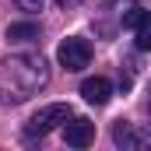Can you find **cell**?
<instances>
[{"label":"cell","mask_w":151,"mask_h":151,"mask_svg":"<svg viewBox=\"0 0 151 151\" xmlns=\"http://www.w3.org/2000/svg\"><path fill=\"white\" fill-rule=\"evenodd\" d=\"M137 148H151V127L137 134Z\"/></svg>","instance_id":"cell-11"},{"label":"cell","mask_w":151,"mask_h":151,"mask_svg":"<svg viewBox=\"0 0 151 151\" xmlns=\"http://www.w3.org/2000/svg\"><path fill=\"white\" fill-rule=\"evenodd\" d=\"M81 95H84V102H91V106H106V102L113 99V84H109L106 77H88V81L81 84Z\"/></svg>","instance_id":"cell-5"},{"label":"cell","mask_w":151,"mask_h":151,"mask_svg":"<svg viewBox=\"0 0 151 151\" xmlns=\"http://www.w3.org/2000/svg\"><path fill=\"white\" fill-rule=\"evenodd\" d=\"M67 119H70V106H63V102L42 106V109L25 123V137H46L49 130H56V127L67 123Z\"/></svg>","instance_id":"cell-2"},{"label":"cell","mask_w":151,"mask_h":151,"mask_svg":"<svg viewBox=\"0 0 151 151\" xmlns=\"http://www.w3.org/2000/svg\"><path fill=\"white\" fill-rule=\"evenodd\" d=\"M42 4H46V0H18L21 11H42Z\"/></svg>","instance_id":"cell-10"},{"label":"cell","mask_w":151,"mask_h":151,"mask_svg":"<svg viewBox=\"0 0 151 151\" xmlns=\"http://www.w3.org/2000/svg\"><path fill=\"white\" fill-rule=\"evenodd\" d=\"M148 109H151V99H148Z\"/></svg>","instance_id":"cell-12"},{"label":"cell","mask_w":151,"mask_h":151,"mask_svg":"<svg viewBox=\"0 0 151 151\" xmlns=\"http://www.w3.org/2000/svg\"><path fill=\"white\" fill-rule=\"evenodd\" d=\"M134 42H137V49H151V11H144L141 18H137V25H134Z\"/></svg>","instance_id":"cell-7"},{"label":"cell","mask_w":151,"mask_h":151,"mask_svg":"<svg viewBox=\"0 0 151 151\" xmlns=\"http://www.w3.org/2000/svg\"><path fill=\"white\" fill-rule=\"evenodd\" d=\"M56 60H60V67H67V70H84L88 63H91V46H88V39H63L60 42V49H56Z\"/></svg>","instance_id":"cell-3"},{"label":"cell","mask_w":151,"mask_h":151,"mask_svg":"<svg viewBox=\"0 0 151 151\" xmlns=\"http://www.w3.org/2000/svg\"><path fill=\"white\" fill-rule=\"evenodd\" d=\"M49 67L42 56L21 53L11 60H0V102L4 106H18L25 99H32L39 88H46Z\"/></svg>","instance_id":"cell-1"},{"label":"cell","mask_w":151,"mask_h":151,"mask_svg":"<svg viewBox=\"0 0 151 151\" xmlns=\"http://www.w3.org/2000/svg\"><path fill=\"white\" fill-rule=\"evenodd\" d=\"M63 141H67L70 148H88V144L95 141V123L84 119V116H70L67 127H63Z\"/></svg>","instance_id":"cell-4"},{"label":"cell","mask_w":151,"mask_h":151,"mask_svg":"<svg viewBox=\"0 0 151 151\" xmlns=\"http://www.w3.org/2000/svg\"><path fill=\"white\" fill-rule=\"evenodd\" d=\"M7 39H11V42H32V39H39V25H35V21L7 25Z\"/></svg>","instance_id":"cell-6"},{"label":"cell","mask_w":151,"mask_h":151,"mask_svg":"<svg viewBox=\"0 0 151 151\" xmlns=\"http://www.w3.org/2000/svg\"><path fill=\"white\" fill-rule=\"evenodd\" d=\"M141 14H144V11H137V7H134V11H123V18H119V21H123V28H134Z\"/></svg>","instance_id":"cell-9"},{"label":"cell","mask_w":151,"mask_h":151,"mask_svg":"<svg viewBox=\"0 0 151 151\" xmlns=\"http://www.w3.org/2000/svg\"><path fill=\"white\" fill-rule=\"evenodd\" d=\"M113 141L119 144V148H137V134H134V127L123 123V119L113 127Z\"/></svg>","instance_id":"cell-8"}]
</instances>
